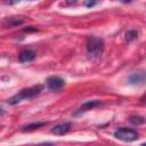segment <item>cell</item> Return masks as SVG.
I'll return each instance as SVG.
<instances>
[{"label":"cell","mask_w":146,"mask_h":146,"mask_svg":"<svg viewBox=\"0 0 146 146\" xmlns=\"http://www.w3.org/2000/svg\"><path fill=\"white\" fill-rule=\"evenodd\" d=\"M145 82V73L144 72H138V73H132L128 78V83L132 86H141Z\"/></svg>","instance_id":"8992f818"},{"label":"cell","mask_w":146,"mask_h":146,"mask_svg":"<svg viewBox=\"0 0 146 146\" xmlns=\"http://www.w3.org/2000/svg\"><path fill=\"white\" fill-rule=\"evenodd\" d=\"M99 105H102V102H100V100H98V99L88 100V102L83 103V104L80 106L79 112H87V111L92 110V108H95V107H97V106H99Z\"/></svg>","instance_id":"ba28073f"},{"label":"cell","mask_w":146,"mask_h":146,"mask_svg":"<svg viewBox=\"0 0 146 146\" xmlns=\"http://www.w3.org/2000/svg\"><path fill=\"white\" fill-rule=\"evenodd\" d=\"M46 86L49 90L56 91V90H59L60 88H63L65 86V80L62 79L60 76H55V75L49 76L46 80Z\"/></svg>","instance_id":"277c9868"},{"label":"cell","mask_w":146,"mask_h":146,"mask_svg":"<svg viewBox=\"0 0 146 146\" xmlns=\"http://www.w3.org/2000/svg\"><path fill=\"white\" fill-rule=\"evenodd\" d=\"M138 31H136V30H129L127 33H125V40L127 41H133V40H136L137 38H138Z\"/></svg>","instance_id":"8fae6325"},{"label":"cell","mask_w":146,"mask_h":146,"mask_svg":"<svg viewBox=\"0 0 146 146\" xmlns=\"http://www.w3.org/2000/svg\"><path fill=\"white\" fill-rule=\"evenodd\" d=\"M71 127H72V123L71 122H63V123H59L57 125H55L52 129H51V133L52 135H57V136H63L65 133H67L70 130H71Z\"/></svg>","instance_id":"5b68a950"},{"label":"cell","mask_w":146,"mask_h":146,"mask_svg":"<svg viewBox=\"0 0 146 146\" xmlns=\"http://www.w3.org/2000/svg\"><path fill=\"white\" fill-rule=\"evenodd\" d=\"M42 90H43L42 84H35V86H32V87H29V88H24V89L19 90L17 94H15L13 97H10L8 99V103L10 105H16V104L21 103L22 100L32 99V98L36 97L38 95H40Z\"/></svg>","instance_id":"6da1fadb"},{"label":"cell","mask_w":146,"mask_h":146,"mask_svg":"<svg viewBox=\"0 0 146 146\" xmlns=\"http://www.w3.org/2000/svg\"><path fill=\"white\" fill-rule=\"evenodd\" d=\"M96 5V0H84V6L88 8H91Z\"/></svg>","instance_id":"4fadbf2b"},{"label":"cell","mask_w":146,"mask_h":146,"mask_svg":"<svg viewBox=\"0 0 146 146\" xmlns=\"http://www.w3.org/2000/svg\"><path fill=\"white\" fill-rule=\"evenodd\" d=\"M21 1H23V0H7V3H9V5H15V3L21 2ZM29 1H33V0H29Z\"/></svg>","instance_id":"5bb4252c"},{"label":"cell","mask_w":146,"mask_h":146,"mask_svg":"<svg viewBox=\"0 0 146 146\" xmlns=\"http://www.w3.org/2000/svg\"><path fill=\"white\" fill-rule=\"evenodd\" d=\"M34 58H35V52L33 50H30V49H25V50L21 51L18 55L19 63H27V62L33 60Z\"/></svg>","instance_id":"52a82bcc"},{"label":"cell","mask_w":146,"mask_h":146,"mask_svg":"<svg viewBox=\"0 0 146 146\" xmlns=\"http://www.w3.org/2000/svg\"><path fill=\"white\" fill-rule=\"evenodd\" d=\"M113 135L116 139L125 141V143L135 141L138 139V132L133 129H128V128H119L114 131Z\"/></svg>","instance_id":"3957f363"},{"label":"cell","mask_w":146,"mask_h":146,"mask_svg":"<svg viewBox=\"0 0 146 146\" xmlns=\"http://www.w3.org/2000/svg\"><path fill=\"white\" fill-rule=\"evenodd\" d=\"M76 0H66V5H72V3H75Z\"/></svg>","instance_id":"9a60e30c"},{"label":"cell","mask_w":146,"mask_h":146,"mask_svg":"<svg viewBox=\"0 0 146 146\" xmlns=\"http://www.w3.org/2000/svg\"><path fill=\"white\" fill-rule=\"evenodd\" d=\"M46 124H47L46 122H33V123H30V124H27V125H24L22 130H23V131H33V130H35V129H39V128L46 125Z\"/></svg>","instance_id":"9c48e42d"},{"label":"cell","mask_w":146,"mask_h":146,"mask_svg":"<svg viewBox=\"0 0 146 146\" xmlns=\"http://www.w3.org/2000/svg\"><path fill=\"white\" fill-rule=\"evenodd\" d=\"M129 121L135 125H140L145 122V119L144 116H140V115H132L129 117Z\"/></svg>","instance_id":"30bf717a"},{"label":"cell","mask_w":146,"mask_h":146,"mask_svg":"<svg viewBox=\"0 0 146 146\" xmlns=\"http://www.w3.org/2000/svg\"><path fill=\"white\" fill-rule=\"evenodd\" d=\"M104 40L97 36H88L87 39V52L90 57H99L104 51Z\"/></svg>","instance_id":"7a4b0ae2"},{"label":"cell","mask_w":146,"mask_h":146,"mask_svg":"<svg viewBox=\"0 0 146 146\" xmlns=\"http://www.w3.org/2000/svg\"><path fill=\"white\" fill-rule=\"evenodd\" d=\"M23 21L22 19H16V18H8L5 22V25H9V26H14V25H19L22 24Z\"/></svg>","instance_id":"7c38bea8"},{"label":"cell","mask_w":146,"mask_h":146,"mask_svg":"<svg viewBox=\"0 0 146 146\" xmlns=\"http://www.w3.org/2000/svg\"><path fill=\"white\" fill-rule=\"evenodd\" d=\"M0 114H2V108L0 107Z\"/></svg>","instance_id":"e0dca14e"},{"label":"cell","mask_w":146,"mask_h":146,"mask_svg":"<svg viewBox=\"0 0 146 146\" xmlns=\"http://www.w3.org/2000/svg\"><path fill=\"white\" fill-rule=\"evenodd\" d=\"M116 1H120V2H122V3H128V2H130V1H132V0H116Z\"/></svg>","instance_id":"2e32d148"}]
</instances>
